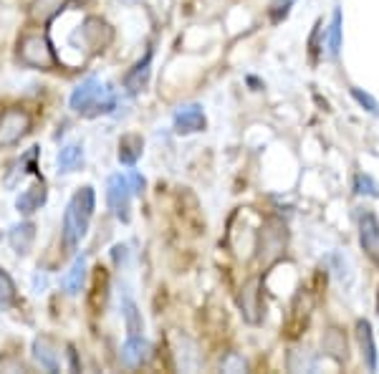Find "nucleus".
Listing matches in <instances>:
<instances>
[{
	"instance_id": "f257e3e1",
	"label": "nucleus",
	"mask_w": 379,
	"mask_h": 374,
	"mask_svg": "<svg viewBox=\"0 0 379 374\" xmlns=\"http://www.w3.org/2000/svg\"><path fill=\"white\" fill-rule=\"evenodd\" d=\"M69 106L84 117H99V114H109L117 106V99L99 79H86L71 91Z\"/></svg>"
},
{
	"instance_id": "f03ea898",
	"label": "nucleus",
	"mask_w": 379,
	"mask_h": 374,
	"mask_svg": "<svg viewBox=\"0 0 379 374\" xmlns=\"http://www.w3.org/2000/svg\"><path fill=\"white\" fill-rule=\"evenodd\" d=\"M18 58L21 63L31 66V69H56L58 66V58L51 49V43L46 41V35L41 33H28L23 35L21 41H18Z\"/></svg>"
},
{
	"instance_id": "7ed1b4c3",
	"label": "nucleus",
	"mask_w": 379,
	"mask_h": 374,
	"mask_svg": "<svg viewBox=\"0 0 379 374\" xmlns=\"http://www.w3.org/2000/svg\"><path fill=\"white\" fill-rule=\"evenodd\" d=\"M106 205L117 220H132V187L124 174H112L106 180Z\"/></svg>"
},
{
	"instance_id": "20e7f679",
	"label": "nucleus",
	"mask_w": 379,
	"mask_h": 374,
	"mask_svg": "<svg viewBox=\"0 0 379 374\" xmlns=\"http://www.w3.org/2000/svg\"><path fill=\"white\" fill-rule=\"evenodd\" d=\"M31 127H33V119L26 109H21V106L6 109L0 114V147L18 145L31 132Z\"/></svg>"
},
{
	"instance_id": "39448f33",
	"label": "nucleus",
	"mask_w": 379,
	"mask_h": 374,
	"mask_svg": "<svg viewBox=\"0 0 379 374\" xmlns=\"http://www.w3.org/2000/svg\"><path fill=\"white\" fill-rule=\"evenodd\" d=\"M114 38V31L112 26L101 18H86L81 26H78L76 35H74V41H81L84 49H89L92 54H99V51H104Z\"/></svg>"
},
{
	"instance_id": "423d86ee",
	"label": "nucleus",
	"mask_w": 379,
	"mask_h": 374,
	"mask_svg": "<svg viewBox=\"0 0 379 374\" xmlns=\"http://www.w3.org/2000/svg\"><path fill=\"white\" fill-rule=\"evenodd\" d=\"M89 222H92V215L78 210L74 202H69V208L63 213V243H66V248L76 250V245L89 230Z\"/></svg>"
},
{
	"instance_id": "0eeeda50",
	"label": "nucleus",
	"mask_w": 379,
	"mask_h": 374,
	"mask_svg": "<svg viewBox=\"0 0 379 374\" xmlns=\"http://www.w3.org/2000/svg\"><path fill=\"white\" fill-rule=\"evenodd\" d=\"M359 245L374 266H379V220L374 213H362L359 218Z\"/></svg>"
},
{
	"instance_id": "6e6552de",
	"label": "nucleus",
	"mask_w": 379,
	"mask_h": 374,
	"mask_svg": "<svg viewBox=\"0 0 379 374\" xmlns=\"http://www.w3.org/2000/svg\"><path fill=\"white\" fill-rule=\"evenodd\" d=\"M175 132L177 134H195L203 132L208 119H205V111L200 104H185L175 111Z\"/></svg>"
},
{
	"instance_id": "1a4fd4ad",
	"label": "nucleus",
	"mask_w": 379,
	"mask_h": 374,
	"mask_svg": "<svg viewBox=\"0 0 379 374\" xmlns=\"http://www.w3.org/2000/svg\"><path fill=\"white\" fill-rule=\"evenodd\" d=\"M33 357L46 372H58L61 369V352L56 349V341L51 339V336H35Z\"/></svg>"
},
{
	"instance_id": "9d476101",
	"label": "nucleus",
	"mask_w": 379,
	"mask_h": 374,
	"mask_svg": "<svg viewBox=\"0 0 379 374\" xmlns=\"http://www.w3.org/2000/svg\"><path fill=\"white\" fill-rule=\"evenodd\" d=\"M149 76H152V51H147L144 58L137 61L132 69H129V74L124 76L126 91H129V94H140V91H144L149 83Z\"/></svg>"
},
{
	"instance_id": "9b49d317",
	"label": "nucleus",
	"mask_w": 379,
	"mask_h": 374,
	"mask_svg": "<svg viewBox=\"0 0 379 374\" xmlns=\"http://www.w3.org/2000/svg\"><path fill=\"white\" fill-rule=\"evenodd\" d=\"M260 278H251L246 286H243V291H240V309H243V316L246 321L251 324H258L260 321Z\"/></svg>"
},
{
	"instance_id": "f8f14e48",
	"label": "nucleus",
	"mask_w": 379,
	"mask_h": 374,
	"mask_svg": "<svg viewBox=\"0 0 379 374\" xmlns=\"http://www.w3.org/2000/svg\"><path fill=\"white\" fill-rule=\"evenodd\" d=\"M46 197H49L46 185H43V182H35V185H31L28 190H23V193L15 197V210L21 215H33L35 210H41L43 205H46Z\"/></svg>"
},
{
	"instance_id": "ddd939ff",
	"label": "nucleus",
	"mask_w": 379,
	"mask_h": 374,
	"mask_svg": "<svg viewBox=\"0 0 379 374\" xmlns=\"http://www.w3.org/2000/svg\"><path fill=\"white\" fill-rule=\"evenodd\" d=\"M357 339H359V347H362V357L367 361V369L369 372H377V344H374V332H372V324L367 319H359L357 321Z\"/></svg>"
},
{
	"instance_id": "4468645a",
	"label": "nucleus",
	"mask_w": 379,
	"mask_h": 374,
	"mask_svg": "<svg viewBox=\"0 0 379 374\" xmlns=\"http://www.w3.org/2000/svg\"><path fill=\"white\" fill-rule=\"evenodd\" d=\"M149 344L144 336H126L124 347H121V361H124L126 367H140L144 361L149 359Z\"/></svg>"
},
{
	"instance_id": "2eb2a0df",
	"label": "nucleus",
	"mask_w": 379,
	"mask_h": 374,
	"mask_svg": "<svg viewBox=\"0 0 379 374\" xmlns=\"http://www.w3.org/2000/svg\"><path fill=\"white\" fill-rule=\"evenodd\" d=\"M33 241H35L33 222H18V225H13L10 233H8V243H10V248H13L18 256H26L31 250V245H33Z\"/></svg>"
},
{
	"instance_id": "dca6fc26",
	"label": "nucleus",
	"mask_w": 379,
	"mask_h": 374,
	"mask_svg": "<svg viewBox=\"0 0 379 374\" xmlns=\"http://www.w3.org/2000/svg\"><path fill=\"white\" fill-rule=\"evenodd\" d=\"M66 8V0H33L31 3V21L46 26Z\"/></svg>"
},
{
	"instance_id": "f3484780",
	"label": "nucleus",
	"mask_w": 379,
	"mask_h": 374,
	"mask_svg": "<svg viewBox=\"0 0 379 374\" xmlns=\"http://www.w3.org/2000/svg\"><path fill=\"white\" fill-rule=\"evenodd\" d=\"M81 162H84V145H81V142H71V145H66L56 157L58 172H63V174L76 172L78 167H81Z\"/></svg>"
},
{
	"instance_id": "a211bd4d",
	"label": "nucleus",
	"mask_w": 379,
	"mask_h": 374,
	"mask_svg": "<svg viewBox=\"0 0 379 374\" xmlns=\"http://www.w3.org/2000/svg\"><path fill=\"white\" fill-rule=\"evenodd\" d=\"M142 152H144V139H142L140 134H126V137H121V142H119V152H117V157H119L121 165L134 167L137 160L142 157Z\"/></svg>"
},
{
	"instance_id": "6ab92c4d",
	"label": "nucleus",
	"mask_w": 379,
	"mask_h": 374,
	"mask_svg": "<svg viewBox=\"0 0 379 374\" xmlns=\"http://www.w3.org/2000/svg\"><path fill=\"white\" fill-rule=\"evenodd\" d=\"M84 278H86V256H78L76 261H74V266L69 268V273L63 276V281H61L63 291L69 293V296L81 293V288H84Z\"/></svg>"
},
{
	"instance_id": "aec40b11",
	"label": "nucleus",
	"mask_w": 379,
	"mask_h": 374,
	"mask_svg": "<svg viewBox=\"0 0 379 374\" xmlns=\"http://www.w3.org/2000/svg\"><path fill=\"white\" fill-rule=\"evenodd\" d=\"M321 347H323V352L329 354L331 359H337V361L346 359V339H344V334L339 332V329H329V332L323 334Z\"/></svg>"
},
{
	"instance_id": "412c9836",
	"label": "nucleus",
	"mask_w": 379,
	"mask_h": 374,
	"mask_svg": "<svg viewBox=\"0 0 379 374\" xmlns=\"http://www.w3.org/2000/svg\"><path fill=\"white\" fill-rule=\"evenodd\" d=\"M121 314H124L126 332H129V336H140V334L144 332V321H142V314H140V309H137V304H134L132 298H126L124 304H121Z\"/></svg>"
},
{
	"instance_id": "4be33fe9",
	"label": "nucleus",
	"mask_w": 379,
	"mask_h": 374,
	"mask_svg": "<svg viewBox=\"0 0 379 374\" xmlns=\"http://www.w3.org/2000/svg\"><path fill=\"white\" fill-rule=\"evenodd\" d=\"M326 43H329V56L337 58L339 51H342V10H334L329 23V31H326Z\"/></svg>"
},
{
	"instance_id": "5701e85b",
	"label": "nucleus",
	"mask_w": 379,
	"mask_h": 374,
	"mask_svg": "<svg viewBox=\"0 0 379 374\" xmlns=\"http://www.w3.org/2000/svg\"><path fill=\"white\" fill-rule=\"evenodd\" d=\"M13 304H15V284H13V278L0 268V309L8 311Z\"/></svg>"
},
{
	"instance_id": "b1692460",
	"label": "nucleus",
	"mask_w": 379,
	"mask_h": 374,
	"mask_svg": "<svg viewBox=\"0 0 379 374\" xmlns=\"http://www.w3.org/2000/svg\"><path fill=\"white\" fill-rule=\"evenodd\" d=\"M349 91H351V99H354V101L362 106V109H367L369 114H374V117H377V114H379V104H377V99H374L372 94H367V91L357 89V86H351Z\"/></svg>"
},
{
	"instance_id": "393cba45",
	"label": "nucleus",
	"mask_w": 379,
	"mask_h": 374,
	"mask_svg": "<svg viewBox=\"0 0 379 374\" xmlns=\"http://www.w3.org/2000/svg\"><path fill=\"white\" fill-rule=\"evenodd\" d=\"M354 193L369 195V197H379V185L369 177V174H357V177H354Z\"/></svg>"
},
{
	"instance_id": "a878e982",
	"label": "nucleus",
	"mask_w": 379,
	"mask_h": 374,
	"mask_svg": "<svg viewBox=\"0 0 379 374\" xmlns=\"http://www.w3.org/2000/svg\"><path fill=\"white\" fill-rule=\"evenodd\" d=\"M291 6H294V0H276L273 6L268 8L271 23H281L283 18H288V13H291Z\"/></svg>"
},
{
	"instance_id": "bb28decb",
	"label": "nucleus",
	"mask_w": 379,
	"mask_h": 374,
	"mask_svg": "<svg viewBox=\"0 0 379 374\" xmlns=\"http://www.w3.org/2000/svg\"><path fill=\"white\" fill-rule=\"evenodd\" d=\"M126 180H129V187H132V195H142V193H144V185H147V182H144V177H142L140 172H132L129 177H126Z\"/></svg>"
},
{
	"instance_id": "cd10ccee",
	"label": "nucleus",
	"mask_w": 379,
	"mask_h": 374,
	"mask_svg": "<svg viewBox=\"0 0 379 374\" xmlns=\"http://www.w3.org/2000/svg\"><path fill=\"white\" fill-rule=\"evenodd\" d=\"M319 35H321V21L314 26V33H311V41H309V49H311V56H319V49H321V41H319Z\"/></svg>"
},
{
	"instance_id": "c85d7f7f",
	"label": "nucleus",
	"mask_w": 379,
	"mask_h": 374,
	"mask_svg": "<svg viewBox=\"0 0 379 374\" xmlns=\"http://www.w3.org/2000/svg\"><path fill=\"white\" fill-rule=\"evenodd\" d=\"M121 3H137V0H121Z\"/></svg>"
},
{
	"instance_id": "c756f323",
	"label": "nucleus",
	"mask_w": 379,
	"mask_h": 374,
	"mask_svg": "<svg viewBox=\"0 0 379 374\" xmlns=\"http://www.w3.org/2000/svg\"><path fill=\"white\" fill-rule=\"evenodd\" d=\"M377 311H379V293H377Z\"/></svg>"
},
{
	"instance_id": "7c9ffc66",
	"label": "nucleus",
	"mask_w": 379,
	"mask_h": 374,
	"mask_svg": "<svg viewBox=\"0 0 379 374\" xmlns=\"http://www.w3.org/2000/svg\"><path fill=\"white\" fill-rule=\"evenodd\" d=\"M76 3H89V0H76Z\"/></svg>"
}]
</instances>
